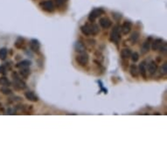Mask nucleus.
<instances>
[{"mask_svg": "<svg viewBox=\"0 0 167 167\" xmlns=\"http://www.w3.org/2000/svg\"><path fill=\"white\" fill-rule=\"evenodd\" d=\"M13 81H14V87H16L17 89H23L26 88V83L22 82V80H20L19 77L18 76V74L16 73H12L11 74Z\"/></svg>", "mask_w": 167, "mask_h": 167, "instance_id": "obj_1", "label": "nucleus"}, {"mask_svg": "<svg viewBox=\"0 0 167 167\" xmlns=\"http://www.w3.org/2000/svg\"><path fill=\"white\" fill-rule=\"evenodd\" d=\"M40 6L44 11H48V12H52L54 10V4L52 0H46L40 3Z\"/></svg>", "mask_w": 167, "mask_h": 167, "instance_id": "obj_2", "label": "nucleus"}, {"mask_svg": "<svg viewBox=\"0 0 167 167\" xmlns=\"http://www.w3.org/2000/svg\"><path fill=\"white\" fill-rule=\"evenodd\" d=\"M120 29L118 26H116L115 27L113 28V30L111 31V34H110V40L113 42H118V40L121 39V36H120Z\"/></svg>", "mask_w": 167, "mask_h": 167, "instance_id": "obj_3", "label": "nucleus"}, {"mask_svg": "<svg viewBox=\"0 0 167 167\" xmlns=\"http://www.w3.org/2000/svg\"><path fill=\"white\" fill-rule=\"evenodd\" d=\"M102 13H104V11L101 10V9H95V10H93L90 12V14H89V20L90 22H94L95 20V18L101 16Z\"/></svg>", "mask_w": 167, "mask_h": 167, "instance_id": "obj_4", "label": "nucleus"}, {"mask_svg": "<svg viewBox=\"0 0 167 167\" xmlns=\"http://www.w3.org/2000/svg\"><path fill=\"white\" fill-rule=\"evenodd\" d=\"M89 55L87 54H85V53H82L81 55H78L76 57V62L78 63L79 65H81V66H85V65H87L88 64V62H89Z\"/></svg>", "mask_w": 167, "mask_h": 167, "instance_id": "obj_5", "label": "nucleus"}, {"mask_svg": "<svg viewBox=\"0 0 167 167\" xmlns=\"http://www.w3.org/2000/svg\"><path fill=\"white\" fill-rule=\"evenodd\" d=\"M111 21L108 18H102L100 19V26L103 29H108L111 26Z\"/></svg>", "mask_w": 167, "mask_h": 167, "instance_id": "obj_6", "label": "nucleus"}, {"mask_svg": "<svg viewBox=\"0 0 167 167\" xmlns=\"http://www.w3.org/2000/svg\"><path fill=\"white\" fill-rule=\"evenodd\" d=\"M74 49H75L76 52H78L80 54H82V53H85V51H86V46H85V45L82 42L77 41L75 43V45H74Z\"/></svg>", "mask_w": 167, "mask_h": 167, "instance_id": "obj_7", "label": "nucleus"}, {"mask_svg": "<svg viewBox=\"0 0 167 167\" xmlns=\"http://www.w3.org/2000/svg\"><path fill=\"white\" fill-rule=\"evenodd\" d=\"M30 47L31 49L34 52H39V47H40V44L38 40L36 39H32L31 40V43H30Z\"/></svg>", "mask_w": 167, "mask_h": 167, "instance_id": "obj_8", "label": "nucleus"}, {"mask_svg": "<svg viewBox=\"0 0 167 167\" xmlns=\"http://www.w3.org/2000/svg\"><path fill=\"white\" fill-rule=\"evenodd\" d=\"M81 31L86 36L91 35V26L89 24H86V25H84L81 27Z\"/></svg>", "mask_w": 167, "mask_h": 167, "instance_id": "obj_9", "label": "nucleus"}, {"mask_svg": "<svg viewBox=\"0 0 167 167\" xmlns=\"http://www.w3.org/2000/svg\"><path fill=\"white\" fill-rule=\"evenodd\" d=\"M25 95H26V98L27 100L32 101H37L39 100V99H38V96L35 95V94H34V92H32V91L26 92V93L25 94Z\"/></svg>", "mask_w": 167, "mask_h": 167, "instance_id": "obj_10", "label": "nucleus"}, {"mask_svg": "<svg viewBox=\"0 0 167 167\" xmlns=\"http://www.w3.org/2000/svg\"><path fill=\"white\" fill-rule=\"evenodd\" d=\"M157 63L155 62H151L148 66V72L150 73V74H154L157 72Z\"/></svg>", "mask_w": 167, "mask_h": 167, "instance_id": "obj_11", "label": "nucleus"}, {"mask_svg": "<svg viewBox=\"0 0 167 167\" xmlns=\"http://www.w3.org/2000/svg\"><path fill=\"white\" fill-rule=\"evenodd\" d=\"M163 39H156L155 41H153V44H152V50L157 51L160 48V46H163Z\"/></svg>", "mask_w": 167, "mask_h": 167, "instance_id": "obj_12", "label": "nucleus"}, {"mask_svg": "<svg viewBox=\"0 0 167 167\" xmlns=\"http://www.w3.org/2000/svg\"><path fill=\"white\" fill-rule=\"evenodd\" d=\"M131 50L130 49H129V48H124L123 50L121 51V57H122V59L123 60H125V59H128L129 58L130 56H131Z\"/></svg>", "mask_w": 167, "mask_h": 167, "instance_id": "obj_13", "label": "nucleus"}, {"mask_svg": "<svg viewBox=\"0 0 167 167\" xmlns=\"http://www.w3.org/2000/svg\"><path fill=\"white\" fill-rule=\"evenodd\" d=\"M19 73H20V74H21L23 78H27L28 76L30 75V74H31V71L27 67H24V68H21Z\"/></svg>", "mask_w": 167, "mask_h": 167, "instance_id": "obj_14", "label": "nucleus"}, {"mask_svg": "<svg viewBox=\"0 0 167 167\" xmlns=\"http://www.w3.org/2000/svg\"><path fill=\"white\" fill-rule=\"evenodd\" d=\"M122 31H123V34H128L130 31V23L126 22L124 23L122 26Z\"/></svg>", "mask_w": 167, "mask_h": 167, "instance_id": "obj_15", "label": "nucleus"}, {"mask_svg": "<svg viewBox=\"0 0 167 167\" xmlns=\"http://www.w3.org/2000/svg\"><path fill=\"white\" fill-rule=\"evenodd\" d=\"M150 38L148 40H146L145 43L143 44V46H142V53L143 54H145V53H147L148 51H149V49H150Z\"/></svg>", "mask_w": 167, "mask_h": 167, "instance_id": "obj_16", "label": "nucleus"}, {"mask_svg": "<svg viewBox=\"0 0 167 167\" xmlns=\"http://www.w3.org/2000/svg\"><path fill=\"white\" fill-rule=\"evenodd\" d=\"M91 34L92 35H96V34H99L100 32V29H99V26L95 24H91Z\"/></svg>", "mask_w": 167, "mask_h": 167, "instance_id": "obj_17", "label": "nucleus"}, {"mask_svg": "<svg viewBox=\"0 0 167 167\" xmlns=\"http://www.w3.org/2000/svg\"><path fill=\"white\" fill-rule=\"evenodd\" d=\"M129 72H130V74H131V76L132 77H137V74H138V70H137V67L136 65H131V67H130V70H129Z\"/></svg>", "mask_w": 167, "mask_h": 167, "instance_id": "obj_18", "label": "nucleus"}, {"mask_svg": "<svg viewBox=\"0 0 167 167\" xmlns=\"http://www.w3.org/2000/svg\"><path fill=\"white\" fill-rule=\"evenodd\" d=\"M31 65V62L29 61H23V62L18 63L16 65V67H18V68H24V67H28Z\"/></svg>", "mask_w": 167, "mask_h": 167, "instance_id": "obj_19", "label": "nucleus"}, {"mask_svg": "<svg viewBox=\"0 0 167 167\" xmlns=\"http://www.w3.org/2000/svg\"><path fill=\"white\" fill-rule=\"evenodd\" d=\"M139 71L141 75L144 77V78H146V68H145V62L141 63L139 65Z\"/></svg>", "mask_w": 167, "mask_h": 167, "instance_id": "obj_20", "label": "nucleus"}, {"mask_svg": "<svg viewBox=\"0 0 167 167\" xmlns=\"http://www.w3.org/2000/svg\"><path fill=\"white\" fill-rule=\"evenodd\" d=\"M0 83L1 85L5 86V87H10L11 86V82L6 77H0Z\"/></svg>", "mask_w": 167, "mask_h": 167, "instance_id": "obj_21", "label": "nucleus"}, {"mask_svg": "<svg viewBox=\"0 0 167 167\" xmlns=\"http://www.w3.org/2000/svg\"><path fill=\"white\" fill-rule=\"evenodd\" d=\"M7 54H8V51L6 48H1L0 49V60H2V61H4V60H6V57H7Z\"/></svg>", "mask_w": 167, "mask_h": 167, "instance_id": "obj_22", "label": "nucleus"}, {"mask_svg": "<svg viewBox=\"0 0 167 167\" xmlns=\"http://www.w3.org/2000/svg\"><path fill=\"white\" fill-rule=\"evenodd\" d=\"M139 38V33H137V32H134L133 34H131V36H130V41L132 42V44H135L136 42H137V39Z\"/></svg>", "mask_w": 167, "mask_h": 167, "instance_id": "obj_23", "label": "nucleus"}, {"mask_svg": "<svg viewBox=\"0 0 167 167\" xmlns=\"http://www.w3.org/2000/svg\"><path fill=\"white\" fill-rule=\"evenodd\" d=\"M0 91L4 94V95H11V89H8V87H3V88H1L0 89Z\"/></svg>", "mask_w": 167, "mask_h": 167, "instance_id": "obj_24", "label": "nucleus"}, {"mask_svg": "<svg viewBox=\"0 0 167 167\" xmlns=\"http://www.w3.org/2000/svg\"><path fill=\"white\" fill-rule=\"evenodd\" d=\"M24 39L22 38H18L17 39V41H16V43H15V46H16V47L17 48H22L23 45H24Z\"/></svg>", "mask_w": 167, "mask_h": 167, "instance_id": "obj_25", "label": "nucleus"}, {"mask_svg": "<svg viewBox=\"0 0 167 167\" xmlns=\"http://www.w3.org/2000/svg\"><path fill=\"white\" fill-rule=\"evenodd\" d=\"M131 60L133 61L134 62H137L139 59V54L137 53H134V54H131Z\"/></svg>", "mask_w": 167, "mask_h": 167, "instance_id": "obj_26", "label": "nucleus"}, {"mask_svg": "<svg viewBox=\"0 0 167 167\" xmlns=\"http://www.w3.org/2000/svg\"><path fill=\"white\" fill-rule=\"evenodd\" d=\"M160 70H161V71H160V73H161L162 74H166V73H167V63L166 62L163 64V66L161 67V69H160Z\"/></svg>", "mask_w": 167, "mask_h": 167, "instance_id": "obj_27", "label": "nucleus"}, {"mask_svg": "<svg viewBox=\"0 0 167 167\" xmlns=\"http://www.w3.org/2000/svg\"><path fill=\"white\" fill-rule=\"evenodd\" d=\"M54 1H55L57 6H62L64 5V3H65L67 0H54Z\"/></svg>", "mask_w": 167, "mask_h": 167, "instance_id": "obj_28", "label": "nucleus"}, {"mask_svg": "<svg viewBox=\"0 0 167 167\" xmlns=\"http://www.w3.org/2000/svg\"><path fill=\"white\" fill-rule=\"evenodd\" d=\"M159 49H160V51H161V53L162 52H163V53H165V52H166V45L164 44V46H161Z\"/></svg>", "mask_w": 167, "mask_h": 167, "instance_id": "obj_29", "label": "nucleus"}, {"mask_svg": "<svg viewBox=\"0 0 167 167\" xmlns=\"http://www.w3.org/2000/svg\"><path fill=\"white\" fill-rule=\"evenodd\" d=\"M114 17L116 19H118V18H121V14H118V13H114Z\"/></svg>", "mask_w": 167, "mask_h": 167, "instance_id": "obj_30", "label": "nucleus"}, {"mask_svg": "<svg viewBox=\"0 0 167 167\" xmlns=\"http://www.w3.org/2000/svg\"><path fill=\"white\" fill-rule=\"evenodd\" d=\"M0 73H2V74H6V69H5V67H1V66H0Z\"/></svg>", "mask_w": 167, "mask_h": 167, "instance_id": "obj_31", "label": "nucleus"}, {"mask_svg": "<svg viewBox=\"0 0 167 167\" xmlns=\"http://www.w3.org/2000/svg\"><path fill=\"white\" fill-rule=\"evenodd\" d=\"M89 42H90V45H95V40H89Z\"/></svg>", "mask_w": 167, "mask_h": 167, "instance_id": "obj_32", "label": "nucleus"}, {"mask_svg": "<svg viewBox=\"0 0 167 167\" xmlns=\"http://www.w3.org/2000/svg\"><path fill=\"white\" fill-rule=\"evenodd\" d=\"M157 61L158 62H161V58H157Z\"/></svg>", "mask_w": 167, "mask_h": 167, "instance_id": "obj_33", "label": "nucleus"}]
</instances>
